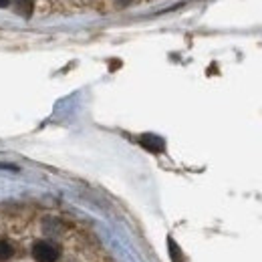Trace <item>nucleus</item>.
I'll return each mask as SVG.
<instances>
[{"instance_id": "obj_7", "label": "nucleus", "mask_w": 262, "mask_h": 262, "mask_svg": "<svg viewBox=\"0 0 262 262\" xmlns=\"http://www.w3.org/2000/svg\"><path fill=\"white\" fill-rule=\"evenodd\" d=\"M6 4H8V0H0V8H2V6H6Z\"/></svg>"}, {"instance_id": "obj_3", "label": "nucleus", "mask_w": 262, "mask_h": 262, "mask_svg": "<svg viewBox=\"0 0 262 262\" xmlns=\"http://www.w3.org/2000/svg\"><path fill=\"white\" fill-rule=\"evenodd\" d=\"M14 2V10L20 14V16H31L33 14V8H34V2L33 0H12Z\"/></svg>"}, {"instance_id": "obj_2", "label": "nucleus", "mask_w": 262, "mask_h": 262, "mask_svg": "<svg viewBox=\"0 0 262 262\" xmlns=\"http://www.w3.org/2000/svg\"><path fill=\"white\" fill-rule=\"evenodd\" d=\"M139 143L147 149V151H151V154H162L165 149V141L160 137V135H151V133H145V135H141L139 137Z\"/></svg>"}, {"instance_id": "obj_6", "label": "nucleus", "mask_w": 262, "mask_h": 262, "mask_svg": "<svg viewBox=\"0 0 262 262\" xmlns=\"http://www.w3.org/2000/svg\"><path fill=\"white\" fill-rule=\"evenodd\" d=\"M115 2H117L119 6H127V4H129L131 0H115Z\"/></svg>"}, {"instance_id": "obj_4", "label": "nucleus", "mask_w": 262, "mask_h": 262, "mask_svg": "<svg viewBox=\"0 0 262 262\" xmlns=\"http://www.w3.org/2000/svg\"><path fill=\"white\" fill-rule=\"evenodd\" d=\"M12 254H14V248H12V244H10L8 240L0 238V262L10 260V258H12Z\"/></svg>"}, {"instance_id": "obj_1", "label": "nucleus", "mask_w": 262, "mask_h": 262, "mask_svg": "<svg viewBox=\"0 0 262 262\" xmlns=\"http://www.w3.org/2000/svg\"><path fill=\"white\" fill-rule=\"evenodd\" d=\"M33 256L36 262H57L59 260V248L47 240H38L33 244Z\"/></svg>"}, {"instance_id": "obj_5", "label": "nucleus", "mask_w": 262, "mask_h": 262, "mask_svg": "<svg viewBox=\"0 0 262 262\" xmlns=\"http://www.w3.org/2000/svg\"><path fill=\"white\" fill-rule=\"evenodd\" d=\"M167 246H169V254H171V260H173V262H182V252H180V246L173 242V238H167Z\"/></svg>"}]
</instances>
